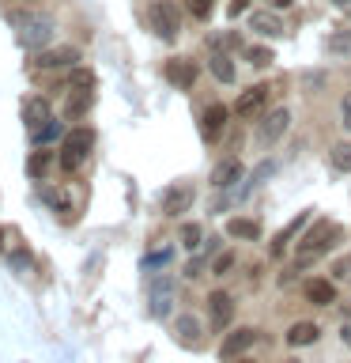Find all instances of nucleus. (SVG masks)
<instances>
[{
  "mask_svg": "<svg viewBox=\"0 0 351 363\" xmlns=\"http://www.w3.org/2000/svg\"><path fill=\"white\" fill-rule=\"evenodd\" d=\"M340 242H344V227H340L336 220H317L310 231L299 238V250H294V269H310L317 257L328 254V250H336Z\"/></svg>",
  "mask_w": 351,
  "mask_h": 363,
  "instance_id": "nucleus-1",
  "label": "nucleus"
},
{
  "mask_svg": "<svg viewBox=\"0 0 351 363\" xmlns=\"http://www.w3.org/2000/svg\"><path fill=\"white\" fill-rule=\"evenodd\" d=\"M11 27H16V38L23 50H45L53 42V19L42 16V11H11Z\"/></svg>",
  "mask_w": 351,
  "mask_h": 363,
  "instance_id": "nucleus-2",
  "label": "nucleus"
},
{
  "mask_svg": "<svg viewBox=\"0 0 351 363\" xmlns=\"http://www.w3.org/2000/svg\"><path fill=\"white\" fill-rule=\"evenodd\" d=\"M91 147H95V129H72L64 136V144H61V167L72 174V170H79L84 167V159L91 155Z\"/></svg>",
  "mask_w": 351,
  "mask_h": 363,
  "instance_id": "nucleus-3",
  "label": "nucleus"
},
{
  "mask_svg": "<svg viewBox=\"0 0 351 363\" xmlns=\"http://www.w3.org/2000/svg\"><path fill=\"white\" fill-rule=\"evenodd\" d=\"M147 19H151V30L159 34V38H166V42L178 38V30H181V11H178L174 0H155L151 11H147Z\"/></svg>",
  "mask_w": 351,
  "mask_h": 363,
  "instance_id": "nucleus-4",
  "label": "nucleus"
},
{
  "mask_svg": "<svg viewBox=\"0 0 351 363\" xmlns=\"http://www.w3.org/2000/svg\"><path fill=\"white\" fill-rule=\"evenodd\" d=\"M291 129V110L287 106H276V110H268L265 118L257 121V144L260 147H272L276 140H283V133Z\"/></svg>",
  "mask_w": 351,
  "mask_h": 363,
  "instance_id": "nucleus-5",
  "label": "nucleus"
},
{
  "mask_svg": "<svg viewBox=\"0 0 351 363\" xmlns=\"http://www.w3.org/2000/svg\"><path fill=\"white\" fill-rule=\"evenodd\" d=\"M192 201H197L192 182H174V186L163 193V216H185L192 208Z\"/></svg>",
  "mask_w": 351,
  "mask_h": 363,
  "instance_id": "nucleus-6",
  "label": "nucleus"
},
{
  "mask_svg": "<svg viewBox=\"0 0 351 363\" xmlns=\"http://www.w3.org/2000/svg\"><path fill=\"white\" fill-rule=\"evenodd\" d=\"M253 340H257V329L253 325H242V329H231V333L223 337V345H219V359H238L242 352L253 348Z\"/></svg>",
  "mask_w": 351,
  "mask_h": 363,
  "instance_id": "nucleus-7",
  "label": "nucleus"
},
{
  "mask_svg": "<svg viewBox=\"0 0 351 363\" xmlns=\"http://www.w3.org/2000/svg\"><path fill=\"white\" fill-rule=\"evenodd\" d=\"M226 118H231V110H226L223 102H212V106L200 113V136H204V140H208V144L219 140V133L226 129Z\"/></svg>",
  "mask_w": 351,
  "mask_h": 363,
  "instance_id": "nucleus-8",
  "label": "nucleus"
},
{
  "mask_svg": "<svg viewBox=\"0 0 351 363\" xmlns=\"http://www.w3.org/2000/svg\"><path fill=\"white\" fill-rule=\"evenodd\" d=\"M163 72H166V79H170V84H174V87H181V91H189L192 84H197V65H192V61H185V57H170Z\"/></svg>",
  "mask_w": 351,
  "mask_h": 363,
  "instance_id": "nucleus-9",
  "label": "nucleus"
},
{
  "mask_svg": "<svg viewBox=\"0 0 351 363\" xmlns=\"http://www.w3.org/2000/svg\"><path fill=\"white\" fill-rule=\"evenodd\" d=\"M208 311H212V325L215 329H226L231 325V318H234V299H231V291H212L208 295Z\"/></svg>",
  "mask_w": 351,
  "mask_h": 363,
  "instance_id": "nucleus-10",
  "label": "nucleus"
},
{
  "mask_svg": "<svg viewBox=\"0 0 351 363\" xmlns=\"http://www.w3.org/2000/svg\"><path fill=\"white\" fill-rule=\"evenodd\" d=\"M170 311H174V280L163 277L151 284V314L155 318H166Z\"/></svg>",
  "mask_w": 351,
  "mask_h": 363,
  "instance_id": "nucleus-11",
  "label": "nucleus"
},
{
  "mask_svg": "<svg viewBox=\"0 0 351 363\" xmlns=\"http://www.w3.org/2000/svg\"><path fill=\"white\" fill-rule=\"evenodd\" d=\"M79 61V50L76 45H57V50H38V68H61V65H76Z\"/></svg>",
  "mask_w": 351,
  "mask_h": 363,
  "instance_id": "nucleus-12",
  "label": "nucleus"
},
{
  "mask_svg": "<svg viewBox=\"0 0 351 363\" xmlns=\"http://www.w3.org/2000/svg\"><path fill=\"white\" fill-rule=\"evenodd\" d=\"M265 99H268V87L265 84L249 87V91H242V99L234 102V113H238V118H253V113L265 106Z\"/></svg>",
  "mask_w": 351,
  "mask_h": 363,
  "instance_id": "nucleus-13",
  "label": "nucleus"
},
{
  "mask_svg": "<svg viewBox=\"0 0 351 363\" xmlns=\"http://www.w3.org/2000/svg\"><path fill=\"white\" fill-rule=\"evenodd\" d=\"M238 178H242V159H223V163L212 170V186L215 189H234Z\"/></svg>",
  "mask_w": 351,
  "mask_h": 363,
  "instance_id": "nucleus-14",
  "label": "nucleus"
},
{
  "mask_svg": "<svg viewBox=\"0 0 351 363\" xmlns=\"http://www.w3.org/2000/svg\"><path fill=\"white\" fill-rule=\"evenodd\" d=\"M306 299H310L313 306H333V303H336V284L313 277L310 284H306Z\"/></svg>",
  "mask_w": 351,
  "mask_h": 363,
  "instance_id": "nucleus-15",
  "label": "nucleus"
},
{
  "mask_svg": "<svg viewBox=\"0 0 351 363\" xmlns=\"http://www.w3.org/2000/svg\"><path fill=\"white\" fill-rule=\"evenodd\" d=\"M317 337H321V325H313V322H294V325L287 329V345H291V348L317 345Z\"/></svg>",
  "mask_w": 351,
  "mask_h": 363,
  "instance_id": "nucleus-16",
  "label": "nucleus"
},
{
  "mask_svg": "<svg viewBox=\"0 0 351 363\" xmlns=\"http://www.w3.org/2000/svg\"><path fill=\"white\" fill-rule=\"evenodd\" d=\"M23 121L30 125V129H42V121H50V102H45L42 95H34L23 102Z\"/></svg>",
  "mask_w": 351,
  "mask_h": 363,
  "instance_id": "nucleus-17",
  "label": "nucleus"
},
{
  "mask_svg": "<svg viewBox=\"0 0 351 363\" xmlns=\"http://www.w3.org/2000/svg\"><path fill=\"white\" fill-rule=\"evenodd\" d=\"M249 30L265 34V38H280V34H283V23L272 16V11H253V16H249Z\"/></svg>",
  "mask_w": 351,
  "mask_h": 363,
  "instance_id": "nucleus-18",
  "label": "nucleus"
},
{
  "mask_svg": "<svg viewBox=\"0 0 351 363\" xmlns=\"http://www.w3.org/2000/svg\"><path fill=\"white\" fill-rule=\"evenodd\" d=\"M42 201H45V204H50V208H53V212H61V216H64V220H68V216H76V208H72V197H68V193H64V189H53V186H42Z\"/></svg>",
  "mask_w": 351,
  "mask_h": 363,
  "instance_id": "nucleus-19",
  "label": "nucleus"
},
{
  "mask_svg": "<svg viewBox=\"0 0 351 363\" xmlns=\"http://www.w3.org/2000/svg\"><path fill=\"white\" fill-rule=\"evenodd\" d=\"M91 102H95V91H76V95H68V102H64V118H68V121L84 118V113L91 110Z\"/></svg>",
  "mask_w": 351,
  "mask_h": 363,
  "instance_id": "nucleus-20",
  "label": "nucleus"
},
{
  "mask_svg": "<svg viewBox=\"0 0 351 363\" xmlns=\"http://www.w3.org/2000/svg\"><path fill=\"white\" fill-rule=\"evenodd\" d=\"M174 333L181 345H197L200 340V322L192 314H178V322H174Z\"/></svg>",
  "mask_w": 351,
  "mask_h": 363,
  "instance_id": "nucleus-21",
  "label": "nucleus"
},
{
  "mask_svg": "<svg viewBox=\"0 0 351 363\" xmlns=\"http://www.w3.org/2000/svg\"><path fill=\"white\" fill-rule=\"evenodd\" d=\"M208 72H212L215 79H219V84H231V79H234V61H231L226 53L215 50V53L208 57Z\"/></svg>",
  "mask_w": 351,
  "mask_h": 363,
  "instance_id": "nucleus-22",
  "label": "nucleus"
},
{
  "mask_svg": "<svg viewBox=\"0 0 351 363\" xmlns=\"http://www.w3.org/2000/svg\"><path fill=\"white\" fill-rule=\"evenodd\" d=\"M226 235L231 238H260V223L246 220V216H234V220H226Z\"/></svg>",
  "mask_w": 351,
  "mask_h": 363,
  "instance_id": "nucleus-23",
  "label": "nucleus"
},
{
  "mask_svg": "<svg viewBox=\"0 0 351 363\" xmlns=\"http://www.w3.org/2000/svg\"><path fill=\"white\" fill-rule=\"evenodd\" d=\"M306 220H310V212H299V216H294V223H291V227H283V231L276 235V242H272V257H280V254H283V246L291 242V235L299 231V227H302Z\"/></svg>",
  "mask_w": 351,
  "mask_h": 363,
  "instance_id": "nucleus-24",
  "label": "nucleus"
},
{
  "mask_svg": "<svg viewBox=\"0 0 351 363\" xmlns=\"http://www.w3.org/2000/svg\"><path fill=\"white\" fill-rule=\"evenodd\" d=\"M170 257H174V250H170V246L151 250V254H147V257L140 261V269H144V272H151V269H166V265H170Z\"/></svg>",
  "mask_w": 351,
  "mask_h": 363,
  "instance_id": "nucleus-25",
  "label": "nucleus"
},
{
  "mask_svg": "<svg viewBox=\"0 0 351 363\" xmlns=\"http://www.w3.org/2000/svg\"><path fill=\"white\" fill-rule=\"evenodd\" d=\"M246 61L257 65V68H268L272 61H276V53H272L268 45H246Z\"/></svg>",
  "mask_w": 351,
  "mask_h": 363,
  "instance_id": "nucleus-26",
  "label": "nucleus"
},
{
  "mask_svg": "<svg viewBox=\"0 0 351 363\" xmlns=\"http://www.w3.org/2000/svg\"><path fill=\"white\" fill-rule=\"evenodd\" d=\"M68 87H72V91H95V72H91V68H72Z\"/></svg>",
  "mask_w": 351,
  "mask_h": 363,
  "instance_id": "nucleus-27",
  "label": "nucleus"
},
{
  "mask_svg": "<svg viewBox=\"0 0 351 363\" xmlns=\"http://www.w3.org/2000/svg\"><path fill=\"white\" fill-rule=\"evenodd\" d=\"M333 167L344 170V174H351V144H333Z\"/></svg>",
  "mask_w": 351,
  "mask_h": 363,
  "instance_id": "nucleus-28",
  "label": "nucleus"
},
{
  "mask_svg": "<svg viewBox=\"0 0 351 363\" xmlns=\"http://www.w3.org/2000/svg\"><path fill=\"white\" fill-rule=\"evenodd\" d=\"M45 170H50V152H34L27 159V174L30 178H45Z\"/></svg>",
  "mask_w": 351,
  "mask_h": 363,
  "instance_id": "nucleus-29",
  "label": "nucleus"
},
{
  "mask_svg": "<svg viewBox=\"0 0 351 363\" xmlns=\"http://www.w3.org/2000/svg\"><path fill=\"white\" fill-rule=\"evenodd\" d=\"M328 53H344V57H351V30H340V34H333L328 38Z\"/></svg>",
  "mask_w": 351,
  "mask_h": 363,
  "instance_id": "nucleus-30",
  "label": "nucleus"
},
{
  "mask_svg": "<svg viewBox=\"0 0 351 363\" xmlns=\"http://www.w3.org/2000/svg\"><path fill=\"white\" fill-rule=\"evenodd\" d=\"M57 136H61V121H45L42 129H34V144H50V140H57Z\"/></svg>",
  "mask_w": 351,
  "mask_h": 363,
  "instance_id": "nucleus-31",
  "label": "nucleus"
},
{
  "mask_svg": "<svg viewBox=\"0 0 351 363\" xmlns=\"http://www.w3.org/2000/svg\"><path fill=\"white\" fill-rule=\"evenodd\" d=\"M200 238H204V231H200V223H185V227H181V246L197 250V246H204Z\"/></svg>",
  "mask_w": 351,
  "mask_h": 363,
  "instance_id": "nucleus-32",
  "label": "nucleus"
},
{
  "mask_svg": "<svg viewBox=\"0 0 351 363\" xmlns=\"http://www.w3.org/2000/svg\"><path fill=\"white\" fill-rule=\"evenodd\" d=\"M11 269H16V272H30V269H34V257H30V250H23V246H16V250H11Z\"/></svg>",
  "mask_w": 351,
  "mask_h": 363,
  "instance_id": "nucleus-33",
  "label": "nucleus"
},
{
  "mask_svg": "<svg viewBox=\"0 0 351 363\" xmlns=\"http://www.w3.org/2000/svg\"><path fill=\"white\" fill-rule=\"evenodd\" d=\"M231 269H234V254H231V250L212 261V272H215V277H223V272H231Z\"/></svg>",
  "mask_w": 351,
  "mask_h": 363,
  "instance_id": "nucleus-34",
  "label": "nucleus"
},
{
  "mask_svg": "<svg viewBox=\"0 0 351 363\" xmlns=\"http://www.w3.org/2000/svg\"><path fill=\"white\" fill-rule=\"evenodd\" d=\"M189 16L192 19H208L212 16V0H189Z\"/></svg>",
  "mask_w": 351,
  "mask_h": 363,
  "instance_id": "nucleus-35",
  "label": "nucleus"
},
{
  "mask_svg": "<svg viewBox=\"0 0 351 363\" xmlns=\"http://www.w3.org/2000/svg\"><path fill=\"white\" fill-rule=\"evenodd\" d=\"M333 277H336V280H347V277H351V257H340V261H336V265H333Z\"/></svg>",
  "mask_w": 351,
  "mask_h": 363,
  "instance_id": "nucleus-36",
  "label": "nucleus"
},
{
  "mask_svg": "<svg viewBox=\"0 0 351 363\" xmlns=\"http://www.w3.org/2000/svg\"><path fill=\"white\" fill-rule=\"evenodd\" d=\"M340 125H344V129H351V95L340 99Z\"/></svg>",
  "mask_w": 351,
  "mask_h": 363,
  "instance_id": "nucleus-37",
  "label": "nucleus"
},
{
  "mask_svg": "<svg viewBox=\"0 0 351 363\" xmlns=\"http://www.w3.org/2000/svg\"><path fill=\"white\" fill-rule=\"evenodd\" d=\"M246 8H249V0H231V16H242Z\"/></svg>",
  "mask_w": 351,
  "mask_h": 363,
  "instance_id": "nucleus-38",
  "label": "nucleus"
},
{
  "mask_svg": "<svg viewBox=\"0 0 351 363\" xmlns=\"http://www.w3.org/2000/svg\"><path fill=\"white\" fill-rule=\"evenodd\" d=\"M340 340H344V345L351 348V322H344V325H340Z\"/></svg>",
  "mask_w": 351,
  "mask_h": 363,
  "instance_id": "nucleus-39",
  "label": "nucleus"
},
{
  "mask_svg": "<svg viewBox=\"0 0 351 363\" xmlns=\"http://www.w3.org/2000/svg\"><path fill=\"white\" fill-rule=\"evenodd\" d=\"M268 4H272V8H283V11H287V8L294 4V0H268Z\"/></svg>",
  "mask_w": 351,
  "mask_h": 363,
  "instance_id": "nucleus-40",
  "label": "nucleus"
},
{
  "mask_svg": "<svg viewBox=\"0 0 351 363\" xmlns=\"http://www.w3.org/2000/svg\"><path fill=\"white\" fill-rule=\"evenodd\" d=\"M4 238H8V227H0V250H4Z\"/></svg>",
  "mask_w": 351,
  "mask_h": 363,
  "instance_id": "nucleus-41",
  "label": "nucleus"
},
{
  "mask_svg": "<svg viewBox=\"0 0 351 363\" xmlns=\"http://www.w3.org/2000/svg\"><path fill=\"white\" fill-rule=\"evenodd\" d=\"M333 4H340V8H344V4H351V0H333Z\"/></svg>",
  "mask_w": 351,
  "mask_h": 363,
  "instance_id": "nucleus-42",
  "label": "nucleus"
},
{
  "mask_svg": "<svg viewBox=\"0 0 351 363\" xmlns=\"http://www.w3.org/2000/svg\"><path fill=\"white\" fill-rule=\"evenodd\" d=\"M344 314H347V318H351V303H347V306H344Z\"/></svg>",
  "mask_w": 351,
  "mask_h": 363,
  "instance_id": "nucleus-43",
  "label": "nucleus"
},
{
  "mask_svg": "<svg viewBox=\"0 0 351 363\" xmlns=\"http://www.w3.org/2000/svg\"><path fill=\"white\" fill-rule=\"evenodd\" d=\"M283 363H299V359H283Z\"/></svg>",
  "mask_w": 351,
  "mask_h": 363,
  "instance_id": "nucleus-44",
  "label": "nucleus"
}]
</instances>
